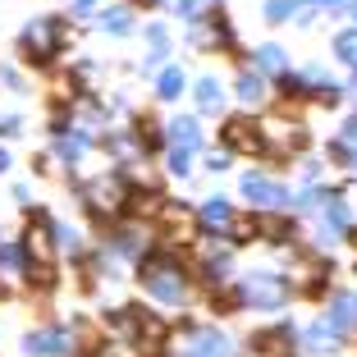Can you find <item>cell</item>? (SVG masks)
Masks as SVG:
<instances>
[{
	"label": "cell",
	"mask_w": 357,
	"mask_h": 357,
	"mask_svg": "<svg viewBox=\"0 0 357 357\" xmlns=\"http://www.w3.org/2000/svg\"><path fill=\"white\" fill-rule=\"evenodd\" d=\"M248 298H252V303H266V307H275L284 298V289L275 280H266V275H257V280H248Z\"/></svg>",
	"instance_id": "2"
},
{
	"label": "cell",
	"mask_w": 357,
	"mask_h": 357,
	"mask_svg": "<svg viewBox=\"0 0 357 357\" xmlns=\"http://www.w3.org/2000/svg\"><path fill=\"white\" fill-rule=\"evenodd\" d=\"M202 215H206V220H211V225H225V220H229V206H225V202H220V197H215V202H211V206H206V211H202Z\"/></svg>",
	"instance_id": "12"
},
{
	"label": "cell",
	"mask_w": 357,
	"mask_h": 357,
	"mask_svg": "<svg viewBox=\"0 0 357 357\" xmlns=\"http://www.w3.org/2000/svg\"><path fill=\"white\" fill-rule=\"evenodd\" d=\"M238 96H243V101H257V96H261V78L243 74V78H238Z\"/></svg>",
	"instance_id": "9"
},
{
	"label": "cell",
	"mask_w": 357,
	"mask_h": 357,
	"mask_svg": "<svg viewBox=\"0 0 357 357\" xmlns=\"http://www.w3.org/2000/svg\"><path fill=\"white\" fill-rule=\"evenodd\" d=\"M147 289L156 298H165V303L183 298V280H174V271H165V266H147Z\"/></svg>",
	"instance_id": "1"
},
{
	"label": "cell",
	"mask_w": 357,
	"mask_h": 357,
	"mask_svg": "<svg viewBox=\"0 0 357 357\" xmlns=\"http://www.w3.org/2000/svg\"><path fill=\"white\" fill-rule=\"evenodd\" d=\"M105 28H110V32H124L128 28V10H110V14H105Z\"/></svg>",
	"instance_id": "13"
},
{
	"label": "cell",
	"mask_w": 357,
	"mask_h": 357,
	"mask_svg": "<svg viewBox=\"0 0 357 357\" xmlns=\"http://www.w3.org/2000/svg\"><path fill=\"white\" fill-rule=\"evenodd\" d=\"M60 348H64V335H60V330H42V335L28 339V353H42V357L60 353Z\"/></svg>",
	"instance_id": "4"
},
{
	"label": "cell",
	"mask_w": 357,
	"mask_h": 357,
	"mask_svg": "<svg viewBox=\"0 0 357 357\" xmlns=\"http://www.w3.org/2000/svg\"><path fill=\"white\" fill-rule=\"evenodd\" d=\"M335 51L344 55V60H353V64H357V32H344V37L335 42Z\"/></svg>",
	"instance_id": "11"
},
{
	"label": "cell",
	"mask_w": 357,
	"mask_h": 357,
	"mask_svg": "<svg viewBox=\"0 0 357 357\" xmlns=\"http://www.w3.org/2000/svg\"><path fill=\"white\" fill-rule=\"evenodd\" d=\"M183 92V74L178 69H165V78H160V96H178Z\"/></svg>",
	"instance_id": "8"
},
{
	"label": "cell",
	"mask_w": 357,
	"mask_h": 357,
	"mask_svg": "<svg viewBox=\"0 0 357 357\" xmlns=\"http://www.w3.org/2000/svg\"><path fill=\"white\" fill-rule=\"evenodd\" d=\"M280 60H284V55L275 51V46H261V64H271V69H275V64H280Z\"/></svg>",
	"instance_id": "14"
},
{
	"label": "cell",
	"mask_w": 357,
	"mask_h": 357,
	"mask_svg": "<svg viewBox=\"0 0 357 357\" xmlns=\"http://www.w3.org/2000/svg\"><path fill=\"white\" fill-rule=\"evenodd\" d=\"M188 357H229V344H225L220 335H206V330H202V335L192 339V353Z\"/></svg>",
	"instance_id": "3"
},
{
	"label": "cell",
	"mask_w": 357,
	"mask_h": 357,
	"mask_svg": "<svg viewBox=\"0 0 357 357\" xmlns=\"http://www.w3.org/2000/svg\"><path fill=\"white\" fill-rule=\"evenodd\" d=\"M174 142H178L183 151L197 147V124H192V119H178V124H174Z\"/></svg>",
	"instance_id": "6"
},
{
	"label": "cell",
	"mask_w": 357,
	"mask_h": 357,
	"mask_svg": "<svg viewBox=\"0 0 357 357\" xmlns=\"http://www.w3.org/2000/svg\"><path fill=\"white\" fill-rule=\"evenodd\" d=\"M353 316H357V303H353V298H339V303H335V326H348Z\"/></svg>",
	"instance_id": "10"
},
{
	"label": "cell",
	"mask_w": 357,
	"mask_h": 357,
	"mask_svg": "<svg viewBox=\"0 0 357 357\" xmlns=\"http://www.w3.org/2000/svg\"><path fill=\"white\" fill-rule=\"evenodd\" d=\"M243 192H248V197H261V202H284V192L275 188V183H266V178H243Z\"/></svg>",
	"instance_id": "5"
},
{
	"label": "cell",
	"mask_w": 357,
	"mask_h": 357,
	"mask_svg": "<svg viewBox=\"0 0 357 357\" xmlns=\"http://www.w3.org/2000/svg\"><path fill=\"white\" fill-rule=\"evenodd\" d=\"M5 165H10V156H5V151H0V169H5Z\"/></svg>",
	"instance_id": "15"
},
{
	"label": "cell",
	"mask_w": 357,
	"mask_h": 357,
	"mask_svg": "<svg viewBox=\"0 0 357 357\" xmlns=\"http://www.w3.org/2000/svg\"><path fill=\"white\" fill-rule=\"evenodd\" d=\"M197 101H202V110H215V105H220V83L206 78V83L197 87Z\"/></svg>",
	"instance_id": "7"
}]
</instances>
